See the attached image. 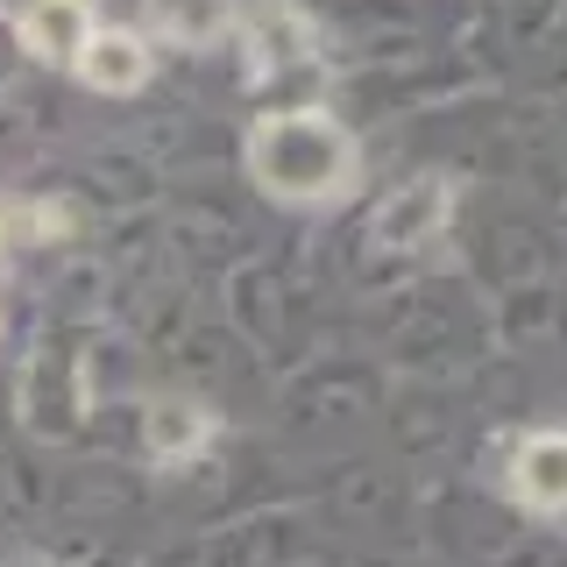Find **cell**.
Returning a JSON list of instances; mask_svg holds the SVG:
<instances>
[{
  "instance_id": "1",
  "label": "cell",
  "mask_w": 567,
  "mask_h": 567,
  "mask_svg": "<svg viewBox=\"0 0 567 567\" xmlns=\"http://www.w3.org/2000/svg\"><path fill=\"white\" fill-rule=\"evenodd\" d=\"M241 171L277 206H341L362 185V142L327 106H284L241 135Z\"/></svg>"
},
{
  "instance_id": "2",
  "label": "cell",
  "mask_w": 567,
  "mask_h": 567,
  "mask_svg": "<svg viewBox=\"0 0 567 567\" xmlns=\"http://www.w3.org/2000/svg\"><path fill=\"white\" fill-rule=\"evenodd\" d=\"M504 496L525 518H567V425H539L511 447Z\"/></svg>"
},
{
  "instance_id": "3",
  "label": "cell",
  "mask_w": 567,
  "mask_h": 567,
  "mask_svg": "<svg viewBox=\"0 0 567 567\" xmlns=\"http://www.w3.org/2000/svg\"><path fill=\"white\" fill-rule=\"evenodd\" d=\"M100 29L93 0H29L22 14H14V43H22V58L50 64V71H71L85 50V35Z\"/></svg>"
},
{
  "instance_id": "4",
  "label": "cell",
  "mask_w": 567,
  "mask_h": 567,
  "mask_svg": "<svg viewBox=\"0 0 567 567\" xmlns=\"http://www.w3.org/2000/svg\"><path fill=\"white\" fill-rule=\"evenodd\" d=\"M447 177H412V185L398 192V199H383V213H377V248L390 256V248H398V256H412V248H433L440 241V227H447Z\"/></svg>"
},
{
  "instance_id": "5",
  "label": "cell",
  "mask_w": 567,
  "mask_h": 567,
  "mask_svg": "<svg viewBox=\"0 0 567 567\" xmlns=\"http://www.w3.org/2000/svg\"><path fill=\"white\" fill-rule=\"evenodd\" d=\"M71 71H79V79L93 85V93H106V100H128V93H142V85H150L156 58H150V43H142L135 29H93Z\"/></svg>"
},
{
  "instance_id": "6",
  "label": "cell",
  "mask_w": 567,
  "mask_h": 567,
  "mask_svg": "<svg viewBox=\"0 0 567 567\" xmlns=\"http://www.w3.org/2000/svg\"><path fill=\"white\" fill-rule=\"evenodd\" d=\"M235 22H248V43H256L262 71L270 64H291V58H319V29L306 22V8L291 0H256V8H235Z\"/></svg>"
},
{
  "instance_id": "7",
  "label": "cell",
  "mask_w": 567,
  "mask_h": 567,
  "mask_svg": "<svg viewBox=\"0 0 567 567\" xmlns=\"http://www.w3.org/2000/svg\"><path fill=\"white\" fill-rule=\"evenodd\" d=\"M142 440H150L156 461H199L213 447V412L192 398H156L142 412Z\"/></svg>"
},
{
  "instance_id": "8",
  "label": "cell",
  "mask_w": 567,
  "mask_h": 567,
  "mask_svg": "<svg viewBox=\"0 0 567 567\" xmlns=\"http://www.w3.org/2000/svg\"><path fill=\"white\" fill-rule=\"evenodd\" d=\"M150 29L177 50H213L235 29V0H150Z\"/></svg>"
}]
</instances>
